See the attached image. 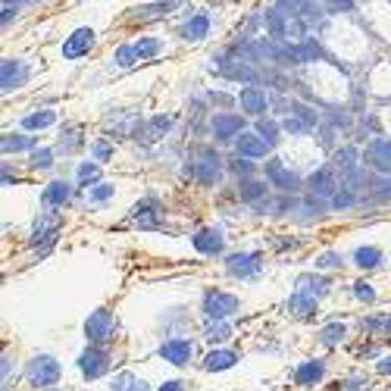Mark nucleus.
<instances>
[{"mask_svg":"<svg viewBox=\"0 0 391 391\" xmlns=\"http://www.w3.org/2000/svg\"><path fill=\"white\" fill-rule=\"evenodd\" d=\"M85 144V138L82 135H78V125H72V129H66V141L60 138V151L63 153H72L76 151V147H82Z\"/></svg>","mask_w":391,"mask_h":391,"instance_id":"49","label":"nucleus"},{"mask_svg":"<svg viewBox=\"0 0 391 391\" xmlns=\"http://www.w3.org/2000/svg\"><path fill=\"white\" fill-rule=\"evenodd\" d=\"M113 60H116V66H123V69H129V66H135V63H141V60H138V50H135V44H123V47H116Z\"/></svg>","mask_w":391,"mask_h":391,"instance_id":"46","label":"nucleus"},{"mask_svg":"<svg viewBox=\"0 0 391 391\" xmlns=\"http://www.w3.org/2000/svg\"><path fill=\"white\" fill-rule=\"evenodd\" d=\"M298 60L301 63H316V60H329V53H326V47L316 41V38H301Z\"/></svg>","mask_w":391,"mask_h":391,"instance_id":"31","label":"nucleus"},{"mask_svg":"<svg viewBox=\"0 0 391 391\" xmlns=\"http://www.w3.org/2000/svg\"><path fill=\"white\" fill-rule=\"evenodd\" d=\"M60 376H63V366H60V360L50 357V354H35L29 363H25V382H29L35 391L57 385Z\"/></svg>","mask_w":391,"mask_h":391,"instance_id":"1","label":"nucleus"},{"mask_svg":"<svg viewBox=\"0 0 391 391\" xmlns=\"http://www.w3.org/2000/svg\"><path fill=\"white\" fill-rule=\"evenodd\" d=\"M307 188H310L313 198H322V200L332 198V194L341 188V175H338V170H335V163H326V166H320V170L310 172Z\"/></svg>","mask_w":391,"mask_h":391,"instance_id":"10","label":"nucleus"},{"mask_svg":"<svg viewBox=\"0 0 391 391\" xmlns=\"http://www.w3.org/2000/svg\"><path fill=\"white\" fill-rule=\"evenodd\" d=\"M313 266L316 269H341V266H345V257H341L338 251H322L320 257L313 260Z\"/></svg>","mask_w":391,"mask_h":391,"instance_id":"47","label":"nucleus"},{"mask_svg":"<svg viewBox=\"0 0 391 391\" xmlns=\"http://www.w3.org/2000/svg\"><path fill=\"white\" fill-rule=\"evenodd\" d=\"M191 245L198 254H204V257H219L222 251H226V235L219 232V228H198V232L191 235Z\"/></svg>","mask_w":391,"mask_h":391,"instance_id":"18","label":"nucleus"},{"mask_svg":"<svg viewBox=\"0 0 391 391\" xmlns=\"http://www.w3.org/2000/svg\"><path fill=\"white\" fill-rule=\"evenodd\" d=\"M0 147H4V153H22V151H32V147H38V144L29 138V135L6 132L4 138H0Z\"/></svg>","mask_w":391,"mask_h":391,"instance_id":"34","label":"nucleus"},{"mask_svg":"<svg viewBox=\"0 0 391 391\" xmlns=\"http://www.w3.org/2000/svg\"><path fill=\"white\" fill-rule=\"evenodd\" d=\"M294 291H307V294H313V298H322V294L332 291V285H329V279H322V275L307 273V275H298Z\"/></svg>","mask_w":391,"mask_h":391,"instance_id":"28","label":"nucleus"},{"mask_svg":"<svg viewBox=\"0 0 391 391\" xmlns=\"http://www.w3.org/2000/svg\"><path fill=\"white\" fill-rule=\"evenodd\" d=\"M179 6V0H157V4H147V6H138V10L132 13V22H151V19H163L170 16V13Z\"/></svg>","mask_w":391,"mask_h":391,"instance_id":"25","label":"nucleus"},{"mask_svg":"<svg viewBox=\"0 0 391 391\" xmlns=\"http://www.w3.org/2000/svg\"><path fill=\"white\" fill-rule=\"evenodd\" d=\"M226 273L235 279H257L263 273V254L260 251H238L226 257Z\"/></svg>","mask_w":391,"mask_h":391,"instance_id":"8","label":"nucleus"},{"mask_svg":"<svg viewBox=\"0 0 391 391\" xmlns=\"http://www.w3.org/2000/svg\"><path fill=\"white\" fill-rule=\"evenodd\" d=\"M313 4H329L332 10H338V13H350L357 6L354 0H313Z\"/></svg>","mask_w":391,"mask_h":391,"instance_id":"53","label":"nucleus"},{"mask_svg":"<svg viewBox=\"0 0 391 391\" xmlns=\"http://www.w3.org/2000/svg\"><path fill=\"white\" fill-rule=\"evenodd\" d=\"M135 50H138V60L144 63V60H153L160 50H163V41L160 38H138V41H132Z\"/></svg>","mask_w":391,"mask_h":391,"instance_id":"40","label":"nucleus"},{"mask_svg":"<svg viewBox=\"0 0 391 391\" xmlns=\"http://www.w3.org/2000/svg\"><path fill=\"white\" fill-rule=\"evenodd\" d=\"M269 194V181L263 179H241L238 181V198L245 200V204H260V200H266Z\"/></svg>","mask_w":391,"mask_h":391,"instance_id":"27","label":"nucleus"},{"mask_svg":"<svg viewBox=\"0 0 391 391\" xmlns=\"http://www.w3.org/2000/svg\"><path fill=\"white\" fill-rule=\"evenodd\" d=\"M363 163H366L369 170L382 172V175H391V138L376 135V138L366 144V151H363Z\"/></svg>","mask_w":391,"mask_h":391,"instance_id":"13","label":"nucleus"},{"mask_svg":"<svg viewBox=\"0 0 391 391\" xmlns=\"http://www.w3.org/2000/svg\"><path fill=\"white\" fill-rule=\"evenodd\" d=\"M376 369H379L382 376H391V357H379V360H376Z\"/></svg>","mask_w":391,"mask_h":391,"instance_id":"56","label":"nucleus"},{"mask_svg":"<svg viewBox=\"0 0 391 391\" xmlns=\"http://www.w3.org/2000/svg\"><path fill=\"white\" fill-rule=\"evenodd\" d=\"M163 219H166V210H163V204H160L157 198L138 200V204L132 207V213H129V222L132 226H138L141 232H157V228H163Z\"/></svg>","mask_w":391,"mask_h":391,"instance_id":"5","label":"nucleus"},{"mask_svg":"<svg viewBox=\"0 0 391 391\" xmlns=\"http://www.w3.org/2000/svg\"><path fill=\"white\" fill-rule=\"evenodd\" d=\"M13 4H19V6H22V4H29V0H13Z\"/></svg>","mask_w":391,"mask_h":391,"instance_id":"58","label":"nucleus"},{"mask_svg":"<svg viewBox=\"0 0 391 391\" xmlns=\"http://www.w3.org/2000/svg\"><path fill=\"white\" fill-rule=\"evenodd\" d=\"M291 113H298V116H301V119H307L310 125H320V116H316V113L310 110L307 104H291Z\"/></svg>","mask_w":391,"mask_h":391,"instance_id":"51","label":"nucleus"},{"mask_svg":"<svg viewBox=\"0 0 391 391\" xmlns=\"http://www.w3.org/2000/svg\"><path fill=\"white\" fill-rule=\"evenodd\" d=\"M207 32H210V13H204V10L191 13V16L179 25L181 41H200V38H207Z\"/></svg>","mask_w":391,"mask_h":391,"instance_id":"21","label":"nucleus"},{"mask_svg":"<svg viewBox=\"0 0 391 391\" xmlns=\"http://www.w3.org/2000/svg\"><path fill=\"white\" fill-rule=\"evenodd\" d=\"M257 132L263 135V138L269 141V144H279V138H282V123H275V119H269V116H263L260 123H257Z\"/></svg>","mask_w":391,"mask_h":391,"instance_id":"42","label":"nucleus"},{"mask_svg":"<svg viewBox=\"0 0 391 391\" xmlns=\"http://www.w3.org/2000/svg\"><path fill=\"white\" fill-rule=\"evenodd\" d=\"M382 260H385V254H382V247H376V245H360V247H354V254H350V263H354L357 269H363V273L379 269Z\"/></svg>","mask_w":391,"mask_h":391,"instance_id":"23","label":"nucleus"},{"mask_svg":"<svg viewBox=\"0 0 391 391\" xmlns=\"http://www.w3.org/2000/svg\"><path fill=\"white\" fill-rule=\"evenodd\" d=\"M238 360H241V354H238V350H228V348H213L210 354L204 357V363H200V366H204L207 373H222V369H232Z\"/></svg>","mask_w":391,"mask_h":391,"instance_id":"24","label":"nucleus"},{"mask_svg":"<svg viewBox=\"0 0 391 391\" xmlns=\"http://www.w3.org/2000/svg\"><path fill=\"white\" fill-rule=\"evenodd\" d=\"M19 19V4H10V0H4V16H0V22H4V29L10 22H16Z\"/></svg>","mask_w":391,"mask_h":391,"instance_id":"52","label":"nucleus"},{"mask_svg":"<svg viewBox=\"0 0 391 391\" xmlns=\"http://www.w3.org/2000/svg\"><path fill=\"white\" fill-rule=\"evenodd\" d=\"M282 132L294 135V138H304V135L313 132V125H310L307 119H301L298 113H288V116H282Z\"/></svg>","mask_w":391,"mask_h":391,"instance_id":"39","label":"nucleus"},{"mask_svg":"<svg viewBox=\"0 0 391 391\" xmlns=\"http://www.w3.org/2000/svg\"><path fill=\"white\" fill-rule=\"evenodd\" d=\"M357 198H360V191L357 188H350V185H341L338 191L329 198V207H332L335 213H345V210H350V207L357 204Z\"/></svg>","mask_w":391,"mask_h":391,"instance_id":"32","label":"nucleus"},{"mask_svg":"<svg viewBox=\"0 0 391 391\" xmlns=\"http://www.w3.org/2000/svg\"><path fill=\"white\" fill-rule=\"evenodd\" d=\"M373 194H376V200H382V204H385V200H391V175H376L373 179Z\"/></svg>","mask_w":391,"mask_h":391,"instance_id":"48","label":"nucleus"},{"mask_svg":"<svg viewBox=\"0 0 391 391\" xmlns=\"http://www.w3.org/2000/svg\"><path fill=\"white\" fill-rule=\"evenodd\" d=\"M157 354L163 357L166 363H172V366H188V360H191V354H194V345L188 338H166Z\"/></svg>","mask_w":391,"mask_h":391,"instance_id":"20","label":"nucleus"},{"mask_svg":"<svg viewBox=\"0 0 391 391\" xmlns=\"http://www.w3.org/2000/svg\"><path fill=\"white\" fill-rule=\"evenodd\" d=\"M228 172L232 175H241V179H251L254 175V160L251 157H241V153H235L232 160H228Z\"/></svg>","mask_w":391,"mask_h":391,"instance_id":"43","label":"nucleus"},{"mask_svg":"<svg viewBox=\"0 0 391 391\" xmlns=\"http://www.w3.org/2000/svg\"><path fill=\"white\" fill-rule=\"evenodd\" d=\"M0 181H4V188H10V185H16L19 181V172L13 170L10 163H4V170H0Z\"/></svg>","mask_w":391,"mask_h":391,"instance_id":"54","label":"nucleus"},{"mask_svg":"<svg viewBox=\"0 0 391 391\" xmlns=\"http://www.w3.org/2000/svg\"><path fill=\"white\" fill-rule=\"evenodd\" d=\"M119 332V320L113 310L97 307L91 316L85 320V341L88 345H110Z\"/></svg>","mask_w":391,"mask_h":391,"instance_id":"3","label":"nucleus"},{"mask_svg":"<svg viewBox=\"0 0 391 391\" xmlns=\"http://www.w3.org/2000/svg\"><path fill=\"white\" fill-rule=\"evenodd\" d=\"M100 166L104 163H97V160H85V163H78V170H76V181L82 188H94L100 181Z\"/></svg>","mask_w":391,"mask_h":391,"instance_id":"35","label":"nucleus"},{"mask_svg":"<svg viewBox=\"0 0 391 391\" xmlns=\"http://www.w3.org/2000/svg\"><path fill=\"white\" fill-rule=\"evenodd\" d=\"M210 132L217 141H235L241 132H245V119L238 116V113H213L210 119Z\"/></svg>","mask_w":391,"mask_h":391,"instance_id":"16","label":"nucleus"},{"mask_svg":"<svg viewBox=\"0 0 391 391\" xmlns=\"http://www.w3.org/2000/svg\"><path fill=\"white\" fill-rule=\"evenodd\" d=\"M172 123H175V116H151V119H147V125L141 129V135H144L147 141H160V138H166V135H170Z\"/></svg>","mask_w":391,"mask_h":391,"instance_id":"29","label":"nucleus"},{"mask_svg":"<svg viewBox=\"0 0 391 391\" xmlns=\"http://www.w3.org/2000/svg\"><path fill=\"white\" fill-rule=\"evenodd\" d=\"M360 332L369 338H391V313H373L360 320Z\"/></svg>","mask_w":391,"mask_h":391,"instance_id":"26","label":"nucleus"},{"mask_svg":"<svg viewBox=\"0 0 391 391\" xmlns=\"http://www.w3.org/2000/svg\"><path fill=\"white\" fill-rule=\"evenodd\" d=\"M350 291H354V298L363 301V304H376V298H379V294H376V288L369 285L366 279H357L354 285H350Z\"/></svg>","mask_w":391,"mask_h":391,"instance_id":"45","label":"nucleus"},{"mask_svg":"<svg viewBox=\"0 0 391 391\" xmlns=\"http://www.w3.org/2000/svg\"><path fill=\"white\" fill-rule=\"evenodd\" d=\"M53 123H57V113L53 110H38V113H29V116L22 119V129L38 132V129H50Z\"/></svg>","mask_w":391,"mask_h":391,"instance_id":"38","label":"nucleus"},{"mask_svg":"<svg viewBox=\"0 0 391 391\" xmlns=\"http://www.w3.org/2000/svg\"><path fill=\"white\" fill-rule=\"evenodd\" d=\"M232 335H235V329L228 326L226 320H210L204 326V338L210 341V345H222V341H228Z\"/></svg>","mask_w":391,"mask_h":391,"instance_id":"33","label":"nucleus"},{"mask_svg":"<svg viewBox=\"0 0 391 391\" xmlns=\"http://www.w3.org/2000/svg\"><path fill=\"white\" fill-rule=\"evenodd\" d=\"M263 175H266L269 185L279 188L282 194H298L301 191V175L294 170H288L282 157H269L266 163H263Z\"/></svg>","mask_w":391,"mask_h":391,"instance_id":"6","label":"nucleus"},{"mask_svg":"<svg viewBox=\"0 0 391 391\" xmlns=\"http://www.w3.org/2000/svg\"><path fill=\"white\" fill-rule=\"evenodd\" d=\"M94 41H97V35H94L91 25H78L76 32L66 35L60 53H63V60H82V57H88V53L94 50Z\"/></svg>","mask_w":391,"mask_h":391,"instance_id":"12","label":"nucleus"},{"mask_svg":"<svg viewBox=\"0 0 391 391\" xmlns=\"http://www.w3.org/2000/svg\"><path fill=\"white\" fill-rule=\"evenodd\" d=\"M320 298H313V294H307V291H291V298L285 301V313L288 316H294V320H313L316 313H320Z\"/></svg>","mask_w":391,"mask_h":391,"instance_id":"19","label":"nucleus"},{"mask_svg":"<svg viewBox=\"0 0 391 391\" xmlns=\"http://www.w3.org/2000/svg\"><path fill=\"white\" fill-rule=\"evenodd\" d=\"M0 373H4V391H10V376H16V373H13L10 357L6 354H4V360H0Z\"/></svg>","mask_w":391,"mask_h":391,"instance_id":"55","label":"nucleus"},{"mask_svg":"<svg viewBox=\"0 0 391 391\" xmlns=\"http://www.w3.org/2000/svg\"><path fill=\"white\" fill-rule=\"evenodd\" d=\"M113 194H116V188H113L110 181H97L94 188H88L85 200H88V204H104V200H110Z\"/></svg>","mask_w":391,"mask_h":391,"instance_id":"41","label":"nucleus"},{"mask_svg":"<svg viewBox=\"0 0 391 391\" xmlns=\"http://www.w3.org/2000/svg\"><path fill=\"white\" fill-rule=\"evenodd\" d=\"M78 373L85 379H100V376L110 373V354L104 350V345H88L78 354Z\"/></svg>","mask_w":391,"mask_h":391,"instance_id":"11","label":"nucleus"},{"mask_svg":"<svg viewBox=\"0 0 391 391\" xmlns=\"http://www.w3.org/2000/svg\"><path fill=\"white\" fill-rule=\"evenodd\" d=\"M294 385L298 388H313V385H322V379H326V360H320V357H310V360L298 363L291 373Z\"/></svg>","mask_w":391,"mask_h":391,"instance_id":"15","label":"nucleus"},{"mask_svg":"<svg viewBox=\"0 0 391 391\" xmlns=\"http://www.w3.org/2000/svg\"><path fill=\"white\" fill-rule=\"evenodd\" d=\"M200 310H204L207 320H228L241 310V301L235 294L222 291V288H207L204 298H200Z\"/></svg>","mask_w":391,"mask_h":391,"instance_id":"4","label":"nucleus"},{"mask_svg":"<svg viewBox=\"0 0 391 391\" xmlns=\"http://www.w3.org/2000/svg\"><path fill=\"white\" fill-rule=\"evenodd\" d=\"M157 391H185V385H181L179 379H170V382H163V385H160Z\"/></svg>","mask_w":391,"mask_h":391,"instance_id":"57","label":"nucleus"},{"mask_svg":"<svg viewBox=\"0 0 391 391\" xmlns=\"http://www.w3.org/2000/svg\"><path fill=\"white\" fill-rule=\"evenodd\" d=\"M228 166L222 163V157L213 147H204V151L198 153V160H194L191 166H185V175L188 179H194L198 185H219L222 175H226Z\"/></svg>","mask_w":391,"mask_h":391,"instance_id":"2","label":"nucleus"},{"mask_svg":"<svg viewBox=\"0 0 391 391\" xmlns=\"http://www.w3.org/2000/svg\"><path fill=\"white\" fill-rule=\"evenodd\" d=\"M366 385H369V379L363 373H357V376H350V379L341 382L338 391H366Z\"/></svg>","mask_w":391,"mask_h":391,"instance_id":"50","label":"nucleus"},{"mask_svg":"<svg viewBox=\"0 0 391 391\" xmlns=\"http://www.w3.org/2000/svg\"><path fill=\"white\" fill-rule=\"evenodd\" d=\"M110 391H151L144 379H138L135 373H119L116 379L110 382Z\"/></svg>","mask_w":391,"mask_h":391,"instance_id":"37","label":"nucleus"},{"mask_svg":"<svg viewBox=\"0 0 391 391\" xmlns=\"http://www.w3.org/2000/svg\"><path fill=\"white\" fill-rule=\"evenodd\" d=\"M238 104H241V110H245L247 116L263 119V116H266V110L273 107V100H269V94L263 91L260 85H245L238 91Z\"/></svg>","mask_w":391,"mask_h":391,"instance_id":"14","label":"nucleus"},{"mask_svg":"<svg viewBox=\"0 0 391 391\" xmlns=\"http://www.w3.org/2000/svg\"><path fill=\"white\" fill-rule=\"evenodd\" d=\"M269 151H273V144H269L260 132H241L238 138H235V153H241V157L266 160Z\"/></svg>","mask_w":391,"mask_h":391,"instance_id":"17","label":"nucleus"},{"mask_svg":"<svg viewBox=\"0 0 391 391\" xmlns=\"http://www.w3.org/2000/svg\"><path fill=\"white\" fill-rule=\"evenodd\" d=\"M348 338V326L345 322H329L326 329H320V345L322 348H338Z\"/></svg>","mask_w":391,"mask_h":391,"instance_id":"36","label":"nucleus"},{"mask_svg":"<svg viewBox=\"0 0 391 391\" xmlns=\"http://www.w3.org/2000/svg\"><path fill=\"white\" fill-rule=\"evenodd\" d=\"M53 163H57V153L50 151V147H32L29 151V170H35V172H47V170H53Z\"/></svg>","mask_w":391,"mask_h":391,"instance_id":"30","label":"nucleus"},{"mask_svg":"<svg viewBox=\"0 0 391 391\" xmlns=\"http://www.w3.org/2000/svg\"><path fill=\"white\" fill-rule=\"evenodd\" d=\"M60 226H63V213L60 210H47L41 213V217L35 219V228H32V247H41V251H47V247L57 241V232H60Z\"/></svg>","mask_w":391,"mask_h":391,"instance_id":"7","label":"nucleus"},{"mask_svg":"<svg viewBox=\"0 0 391 391\" xmlns=\"http://www.w3.org/2000/svg\"><path fill=\"white\" fill-rule=\"evenodd\" d=\"M41 200H44V207H50V210H63V207L72 200V185L69 181H63V179L47 181Z\"/></svg>","mask_w":391,"mask_h":391,"instance_id":"22","label":"nucleus"},{"mask_svg":"<svg viewBox=\"0 0 391 391\" xmlns=\"http://www.w3.org/2000/svg\"><path fill=\"white\" fill-rule=\"evenodd\" d=\"M113 138H97V141H91V157L97 160V163H107V160H113Z\"/></svg>","mask_w":391,"mask_h":391,"instance_id":"44","label":"nucleus"},{"mask_svg":"<svg viewBox=\"0 0 391 391\" xmlns=\"http://www.w3.org/2000/svg\"><path fill=\"white\" fill-rule=\"evenodd\" d=\"M29 78H32V66L25 63L22 57H6L4 63H0V88H4L6 94L25 88Z\"/></svg>","mask_w":391,"mask_h":391,"instance_id":"9","label":"nucleus"}]
</instances>
